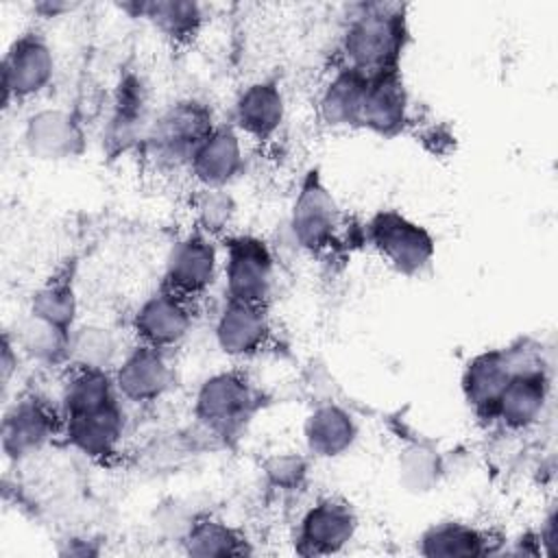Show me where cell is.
Masks as SVG:
<instances>
[{"instance_id":"obj_14","label":"cell","mask_w":558,"mask_h":558,"mask_svg":"<svg viewBox=\"0 0 558 558\" xmlns=\"http://www.w3.org/2000/svg\"><path fill=\"white\" fill-rule=\"evenodd\" d=\"M111 375L120 399L131 403H153L161 399L174 381L168 351L144 342L122 353Z\"/></svg>"},{"instance_id":"obj_5","label":"cell","mask_w":558,"mask_h":558,"mask_svg":"<svg viewBox=\"0 0 558 558\" xmlns=\"http://www.w3.org/2000/svg\"><path fill=\"white\" fill-rule=\"evenodd\" d=\"M342 227L344 216L336 196L323 181L318 168L307 170L290 209L294 244L310 255L329 253L340 242Z\"/></svg>"},{"instance_id":"obj_31","label":"cell","mask_w":558,"mask_h":558,"mask_svg":"<svg viewBox=\"0 0 558 558\" xmlns=\"http://www.w3.org/2000/svg\"><path fill=\"white\" fill-rule=\"evenodd\" d=\"M196 229L209 238H225L235 218V201L227 190L198 187L192 201Z\"/></svg>"},{"instance_id":"obj_9","label":"cell","mask_w":558,"mask_h":558,"mask_svg":"<svg viewBox=\"0 0 558 558\" xmlns=\"http://www.w3.org/2000/svg\"><path fill=\"white\" fill-rule=\"evenodd\" d=\"M54 70V52L48 39L35 28L20 33L2 59L4 105L9 107L41 94L52 83Z\"/></svg>"},{"instance_id":"obj_11","label":"cell","mask_w":558,"mask_h":558,"mask_svg":"<svg viewBox=\"0 0 558 558\" xmlns=\"http://www.w3.org/2000/svg\"><path fill=\"white\" fill-rule=\"evenodd\" d=\"M357 527V512L347 499L323 497L303 512L296 525L294 551L307 558L340 554L355 538Z\"/></svg>"},{"instance_id":"obj_25","label":"cell","mask_w":558,"mask_h":558,"mask_svg":"<svg viewBox=\"0 0 558 558\" xmlns=\"http://www.w3.org/2000/svg\"><path fill=\"white\" fill-rule=\"evenodd\" d=\"M122 7L135 9V15L153 24V28L172 46L192 44L205 26V11L192 0H148Z\"/></svg>"},{"instance_id":"obj_23","label":"cell","mask_w":558,"mask_h":558,"mask_svg":"<svg viewBox=\"0 0 558 558\" xmlns=\"http://www.w3.org/2000/svg\"><path fill=\"white\" fill-rule=\"evenodd\" d=\"M486 530L464 521H438L425 527L416 541V551L427 558H477L495 554L497 547Z\"/></svg>"},{"instance_id":"obj_34","label":"cell","mask_w":558,"mask_h":558,"mask_svg":"<svg viewBox=\"0 0 558 558\" xmlns=\"http://www.w3.org/2000/svg\"><path fill=\"white\" fill-rule=\"evenodd\" d=\"M536 534H538V543H541V554L554 558L558 554V508H556V504L545 514L541 530Z\"/></svg>"},{"instance_id":"obj_19","label":"cell","mask_w":558,"mask_h":558,"mask_svg":"<svg viewBox=\"0 0 558 558\" xmlns=\"http://www.w3.org/2000/svg\"><path fill=\"white\" fill-rule=\"evenodd\" d=\"M63 436L70 447L89 460L105 462L113 458L124 438V410L120 399L98 410L63 418Z\"/></svg>"},{"instance_id":"obj_15","label":"cell","mask_w":558,"mask_h":558,"mask_svg":"<svg viewBox=\"0 0 558 558\" xmlns=\"http://www.w3.org/2000/svg\"><path fill=\"white\" fill-rule=\"evenodd\" d=\"M270 336L272 325L266 303L227 299L214 325L216 344L231 360H248L262 353Z\"/></svg>"},{"instance_id":"obj_1","label":"cell","mask_w":558,"mask_h":558,"mask_svg":"<svg viewBox=\"0 0 558 558\" xmlns=\"http://www.w3.org/2000/svg\"><path fill=\"white\" fill-rule=\"evenodd\" d=\"M408 37L410 28L403 4H357L340 39L342 65L360 72L366 78L401 70Z\"/></svg>"},{"instance_id":"obj_27","label":"cell","mask_w":558,"mask_h":558,"mask_svg":"<svg viewBox=\"0 0 558 558\" xmlns=\"http://www.w3.org/2000/svg\"><path fill=\"white\" fill-rule=\"evenodd\" d=\"M179 541L183 551L196 558H227L253 554V545L244 532L209 514L192 517L187 530Z\"/></svg>"},{"instance_id":"obj_2","label":"cell","mask_w":558,"mask_h":558,"mask_svg":"<svg viewBox=\"0 0 558 558\" xmlns=\"http://www.w3.org/2000/svg\"><path fill=\"white\" fill-rule=\"evenodd\" d=\"M264 408V392L240 368L209 375L196 390L194 418L216 440L229 445L240 438Z\"/></svg>"},{"instance_id":"obj_21","label":"cell","mask_w":558,"mask_h":558,"mask_svg":"<svg viewBox=\"0 0 558 558\" xmlns=\"http://www.w3.org/2000/svg\"><path fill=\"white\" fill-rule=\"evenodd\" d=\"M286 120V100L277 81L248 83L233 102V129L251 140L275 137Z\"/></svg>"},{"instance_id":"obj_36","label":"cell","mask_w":558,"mask_h":558,"mask_svg":"<svg viewBox=\"0 0 558 558\" xmlns=\"http://www.w3.org/2000/svg\"><path fill=\"white\" fill-rule=\"evenodd\" d=\"M63 547H59V554L63 556H98L100 554V547L96 545V541H89V538H78V536H70L65 541H61Z\"/></svg>"},{"instance_id":"obj_17","label":"cell","mask_w":558,"mask_h":558,"mask_svg":"<svg viewBox=\"0 0 558 558\" xmlns=\"http://www.w3.org/2000/svg\"><path fill=\"white\" fill-rule=\"evenodd\" d=\"M22 142L37 159L65 161L83 153L85 131L74 111L48 107L26 118Z\"/></svg>"},{"instance_id":"obj_29","label":"cell","mask_w":558,"mask_h":558,"mask_svg":"<svg viewBox=\"0 0 558 558\" xmlns=\"http://www.w3.org/2000/svg\"><path fill=\"white\" fill-rule=\"evenodd\" d=\"M116 399H120V395L116 390L111 373L92 368H70V375L61 388L59 410L61 416L68 418L74 414L98 410Z\"/></svg>"},{"instance_id":"obj_32","label":"cell","mask_w":558,"mask_h":558,"mask_svg":"<svg viewBox=\"0 0 558 558\" xmlns=\"http://www.w3.org/2000/svg\"><path fill=\"white\" fill-rule=\"evenodd\" d=\"M442 464L438 453L427 445H410L399 456V482L410 493H427L438 486Z\"/></svg>"},{"instance_id":"obj_20","label":"cell","mask_w":558,"mask_h":558,"mask_svg":"<svg viewBox=\"0 0 558 558\" xmlns=\"http://www.w3.org/2000/svg\"><path fill=\"white\" fill-rule=\"evenodd\" d=\"M410 120V94L401 70L384 72L366 83L360 129L381 137L399 135Z\"/></svg>"},{"instance_id":"obj_33","label":"cell","mask_w":558,"mask_h":558,"mask_svg":"<svg viewBox=\"0 0 558 558\" xmlns=\"http://www.w3.org/2000/svg\"><path fill=\"white\" fill-rule=\"evenodd\" d=\"M307 458L294 451H277L262 462V473L272 488L296 490L307 480Z\"/></svg>"},{"instance_id":"obj_7","label":"cell","mask_w":558,"mask_h":558,"mask_svg":"<svg viewBox=\"0 0 558 558\" xmlns=\"http://www.w3.org/2000/svg\"><path fill=\"white\" fill-rule=\"evenodd\" d=\"M59 434H63L61 410L37 395H22L4 410L0 447L7 460L20 462L39 453Z\"/></svg>"},{"instance_id":"obj_4","label":"cell","mask_w":558,"mask_h":558,"mask_svg":"<svg viewBox=\"0 0 558 558\" xmlns=\"http://www.w3.org/2000/svg\"><path fill=\"white\" fill-rule=\"evenodd\" d=\"M364 238L403 277H418L436 257L432 231L397 209L375 211L364 225Z\"/></svg>"},{"instance_id":"obj_30","label":"cell","mask_w":558,"mask_h":558,"mask_svg":"<svg viewBox=\"0 0 558 558\" xmlns=\"http://www.w3.org/2000/svg\"><path fill=\"white\" fill-rule=\"evenodd\" d=\"M120 344L116 333L98 323L76 325L70 333L68 364L70 368H92L113 373L120 362Z\"/></svg>"},{"instance_id":"obj_8","label":"cell","mask_w":558,"mask_h":558,"mask_svg":"<svg viewBox=\"0 0 558 558\" xmlns=\"http://www.w3.org/2000/svg\"><path fill=\"white\" fill-rule=\"evenodd\" d=\"M150 124V89L142 74L126 70L113 89L102 131V146L107 155L118 157L133 148H142Z\"/></svg>"},{"instance_id":"obj_26","label":"cell","mask_w":558,"mask_h":558,"mask_svg":"<svg viewBox=\"0 0 558 558\" xmlns=\"http://www.w3.org/2000/svg\"><path fill=\"white\" fill-rule=\"evenodd\" d=\"M368 78L340 65L325 83L318 98V116L331 129H360V113Z\"/></svg>"},{"instance_id":"obj_37","label":"cell","mask_w":558,"mask_h":558,"mask_svg":"<svg viewBox=\"0 0 558 558\" xmlns=\"http://www.w3.org/2000/svg\"><path fill=\"white\" fill-rule=\"evenodd\" d=\"M72 9H74L72 2H50V0H46V2L35 4V11L41 13L44 17H57V15H61L65 11H72Z\"/></svg>"},{"instance_id":"obj_16","label":"cell","mask_w":558,"mask_h":558,"mask_svg":"<svg viewBox=\"0 0 558 558\" xmlns=\"http://www.w3.org/2000/svg\"><path fill=\"white\" fill-rule=\"evenodd\" d=\"M549 390V375L541 366V362L536 360L523 364L512 373L506 388L501 390L495 403L493 421L501 423L512 432H521L536 425L547 408Z\"/></svg>"},{"instance_id":"obj_10","label":"cell","mask_w":558,"mask_h":558,"mask_svg":"<svg viewBox=\"0 0 558 558\" xmlns=\"http://www.w3.org/2000/svg\"><path fill=\"white\" fill-rule=\"evenodd\" d=\"M530 362H536V357L523 344L506 347V349H488L471 357L462 371L460 386H462L464 401L473 410V414L482 421L493 423L495 403L501 390L506 388L508 379L517 368Z\"/></svg>"},{"instance_id":"obj_12","label":"cell","mask_w":558,"mask_h":558,"mask_svg":"<svg viewBox=\"0 0 558 558\" xmlns=\"http://www.w3.org/2000/svg\"><path fill=\"white\" fill-rule=\"evenodd\" d=\"M218 272L220 257L214 238L194 229L170 246L161 286L185 299H196L214 286Z\"/></svg>"},{"instance_id":"obj_6","label":"cell","mask_w":558,"mask_h":558,"mask_svg":"<svg viewBox=\"0 0 558 558\" xmlns=\"http://www.w3.org/2000/svg\"><path fill=\"white\" fill-rule=\"evenodd\" d=\"M222 242V272L227 299L266 303L275 286V255L253 233H227Z\"/></svg>"},{"instance_id":"obj_3","label":"cell","mask_w":558,"mask_h":558,"mask_svg":"<svg viewBox=\"0 0 558 558\" xmlns=\"http://www.w3.org/2000/svg\"><path fill=\"white\" fill-rule=\"evenodd\" d=\"M214 111L207 102L181 98L153 118L142 150L159 168H187L194 150L214 131Z\"/></svg>"},{"instance_id":"obj_18","label":"cell","mask_w":558,"mask_h":558,"mask_svg":"<svg viewBox=\"0 0 558 558\" xmlns=\"http://www.w3.org/2000/svg\"><path fill=\"white\" fill-rule=\"evenodd\" d=\"M187 170L198 187L227 190L244 170V148L233 124H216L194 150Z\"/></svg>"},{"instance_id":"obj_35","label":"cell","mask_w":558,"mask_h":558,"mask_svg":"<svg viewBox=\"0 0 558 558\" xmlns=\"http://www.w3.org/2000/svg\"><path fill=\"white\" fill-rule=\"evenodd\" d=\"M17 347L13 342V338L9 336V331H4L2 336V355H0V381H2V395L7 397V390L11 386L13 375L17 373Z\"/></svg>"},{"instance_id":"obj_22","label":"cell","mask_w":558,"mask_h":558,"mask_svg":"<svg viewBox=\"0 0 558 558\" xmlns=\"http://www.w3.org/2000/svg\"><path fill=\"white\" fill-rule=\"evenodd\" d=\"M360 427L355 416L333 401L318 403L303 423L305 449L320 460H333L349 453L357 440Z\"/></svg>"},{"instance_id":"obj_28","label":"cell","mask_w":558,"mask_h":558,"mask_svg":"<svg viewBox=\"0 0 558 558\" xmlns=\"http://www.w3.org/2000/svg\"><path fill=\"white\" fill-rule=\"evenodd\" d=\"M70 333L72 331H65L31 312H26L15 323L13 331H9L17 351L44 366L68 364Z\"/></svg>"},{"instance_id":"obj_13","label":"cell","mask_w":558,"mask_h":558,"mask_svg":"<svg viewBox=\"0 0 558 558\" xmlns=\"http://www.w3.org/2000/svg\"><path fill=\"white\" fill-rule=\"evenodd\" d=\"M192 299H185L163 286L148 294L135 310L131 318L133 333L137 342L157 347V349H174L185 340L194 325V312L190 305Z\"/></svg>"},{"instance_id":"obj_24","label":"cell","mask_w":558,"mask_h":558,"mask_svg":"<svg viewBox=\"0 0 558 558\" xmlns=\"http://www.w3.org/2000/svg\"><path fill=\"white\" fill-rule=\"evenodd\" d=\"M28 312L72 331L76 327L78 296H76V262L68 259L52 275H48L31 294Z\"/></svg>"}]
</instances>
